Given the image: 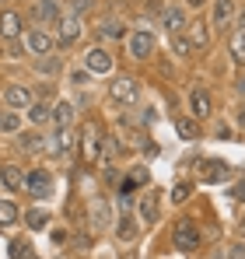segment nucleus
I'll return each instance as SVG.
<instances>
[{"mask_svg":"<svg viewBox=\"0 0 245 259\" xmlns=\"http://www.w3.org/2000/svg\"><path fill=\"white\" fill-rule=\"evenodd\" d=\"M172 242H175V249L193 252V249H200V228H196L193 221H179V224L172 228Z\"/></svg>","mask_w":245,"mask_h":259,"instance_id":"obj_1","label":"nucleus"},{"mask_svg":"<svg viewBox=\"0 0 245 259\" xmlns=\"http://www.w3.org/2000/svg\"><path fill=\"white\" fill-rule=\"evenodd\" d=\"M109 95L123 102V105H133V102H140V84L133 81V77H116L112 84H109Z\"/></svg>","mask_w":245,"mask_h":259,"instance_id":"obj_2","label":"nucleus"},{"mask_svg":"<svg viewBox=\"0 0 245 259\" xmlns=\"http://www.w3.org/2000/svg\"><path fill=\"white\" fill-rule=\"evenodd\" d=\"M25 46H28V53H32V56H49V53H53V46H56V39H53V35H46V32H39V28H32V32L25 35Z\"/></svg>","mask_w":245,"mask_h":259,"instance_id":"obj_3","label":"nucleus"},{"mask_svg":"<svg viewBox=\"0 0 245 259\" xmlns=\"http://www.w3.org/2000/svg\"><path fill=\"white\" fill-rule=\"evenodd\" d=\"M151 53H154V35H151V32L140 28V32L130 35V56H133V60H144V56H151Z\"/></svg>","mask_w":245,"mask_h":259,"instance_id":"obj_4","label":"nucleus"},{"mask_svg":"<svg viewBox=\"0 0 245 259\" xmlns=\"http://www.w3.org/2000/svg\"><path fill=\"white\" fill-rule=\"evenodd\" d=\"M161 25L168 35H182L189 25H186V11L182 7H168V11H161Z\"/></svg>","mask_w":245,"mask_h":259,"instance_id":"obj_5","label":"nucleus"},{"mask_svg":"<svg viewBox=\"0 0 245 259\" xmlns=\"http://www.w3.org/2000/svg\"><path fill=\"white\" fill-rule=\"evenodd\" d=\"M84 70H91V74H109V70H112V56H109L105 49H88Z\"/></svg>","mask_w":245,"mask_h":259,"instance_id":"obj_6","label":"nucleus"},{"mask_svg":"<svg viewBox=\"0 0 245 259\" xmlns=\"http://www.w3.org/2000/svg\"><path fill=\"white\" fill-rule=\"evenodd\" d=\"M189 105H193V116H196V119H207V116L214 112V98H210V91H203V88H193Z\"/></svg>","mask_w":245,"mask_h":259,"instance_id":"obj_7","label":"nucleus"},{"mask_svg":"<svg viewBox=\"0 0 245 259\" xmlns=\"http://www.w3.org/2000/svg\"><path fill=\"white\" fill-rule=\"evenodd\" d=\"M4 102H7L11 109H28L35 98H32V91H28L25 84H11L7 91H4Z\"/></svg>","mask_w":245,"mask_h":259,"instance_id":"obj_8","label":"nucleus"},{"mask_svg":"<svg viewBox=\"0 0 245 259\" xmlns=\"http://www.w3.org/2000/svg\"><path fill=\"white\" fill-rule=\"evenodd\" d=\"M77 35H81V18H77V14L60 18V42L70 46V42H77Z\"/></svg>","mask_w":245,"mask_h":259,"instance_id":"obj_9","label":"nucleus"},{"mask_svg":"<svg viewBox=\"0 0 245 259\" xmlns=\"http://www.w3.org/2000/svg\"><path fill=\"white\" fill-rule=\"evenodd\" d=\"M81 151H84V158H88V161H95V158H98V123H88V126H84Z\"/></svg>","mask_w":245,"mask_h":259,"instance_id":"obj_10","label":"nucleus"},{"mask_svg":"<svg viewBox=\"0 0 245 259\" xmlns=\"http://www.w3.org/2000/svg\"><path fill=\"white\" fill-rule=\"evenodd\" d=\"M25 186L32 189V196H49V193H53V179H49V172H42V168L28 175Z\"/></svg>","mask_w":245,"mask_h":259,"instance_id":"obj_11","label":"nucleus"},{"mask_svg":"<svg viewBox=\"0 0 245 259\" xmlns=\"http://www.w3.org/2000/svg\"><path fill=\"white\" fill-rule=\"evenodd\" d=\"M32 18H35V21H60V4H56V0H35Z\"/></svg>","mask_w":245,"mask_h":259,"instance_id":"obj_12","label":"nucleus"},{"mask_svg":"<svg viewBox=\"0 0 245 259\" xmlns=\"http://www.w3.org/2000/svg\"><path fill=\"white\" fill-rule=\"evenodd\" d=\"M235 7H238L235 0H214V14H210V18H214V25H217V28H224V25L235 18Z\"/></svg>","mask_w":245,"mask_h":259,"instance_id":"obj_13","label":"nucleus"},{"mask_svg":"<svg viewBox=\"0 0 245 259\" xmlns=\"http://www.w3.org/2000/svg\"><path fill=\"white\" fill-rule=\"evenodd\" d=\"M46 151H49V154H67V151H70V130L56 126V133H53L49 144H46Z\"/></svg>","mask_w":245,"mask_h":259,"instance_id":"obj_14","label":"nucleus"},{"mask_svg":"<svg viewBox=\"0 0 245 259\" xmlns=\"http://www.w3.org/2000/svg\"><path fill=\"white\" fill-rule=\"evenodd\" d=\"M18 32H21V18L14 11H0V35L4 39H14Z\"/></svg>","mask_w":245,"mask_h":259,"instance_id":"obj_15","label":"nucleus"},{"mask_svg":"<svg viewBox=\"0 0 245 259\" xmlns=\"http://www.w3.org/2000/svg\"><path fill=\"white\" fill-rule=\"evenodd\" d=\"M140 221L144 224H154L158 221V196L154 193H144L140 196Z\"/></svg>","mask_w":245,"mask_h":259,"instance_id":"obj_16","label":"nucleus"},{"mask_svg":"<svg viewBox=\"0 0 245 259\" xmlns=\"http://www.w3.org/2000/svg\"><path fill=\"white\" fill-rule=\"evenodd\" d=\"M91 224H95V228H109V224H112V214H109V203H105L102 196H98V200L91 203Z\"/></svg>","mask_w":245,"mask_h":259,"instance_id":"obj_17","label":"nucleus"},{"mask_svg":"<svg viewBox=\"0 0 245 259\" xmlns=\"http://www.w3.org/2000/svg\"><path fill=\"white\" fill-rule=\"evenodd\" d=\"M0 179H4V186H7L11 193L25 186V175H21V168H14V165H4V168H0Z\"/></svg>","mask_w":245,"mask_h":259,"instance_id":"obj_18","label":"nucleus"},{"mask_svg":"<svg viewBox=\"0 0 245 259\" xmlns=\"http://www.w3.org/2000/svg\"><path fill=\"white\" fill-rule=\"evenodd\" d=\"M70 119H74V105L70 102H56L53 105V123L56 126H70Z\"/></svg>","mask_w":245,"mask_h":259,"instance_id":"obj_19","label":"nucleus"},{"mask_svg":"<svg viewBox=\"0 0 245 259\" xmlns=\"http://www.w3.org/2000/svg\"><path fill=\"white\" fill-rule=\"evenodd\" d=\"M186 32H189V46H196V49H203V46L210 42V32H207V25H200V21L189 25Z\"/></svg>","mask_w":245,"mask_h":259,"instance_id":"obj_20","label":"nucleus"},{"mask_svg":"<svg viewBox=\"0 0 245 259\" xmlns=\"http://www.w3.org/2000/svg\"><path fill=\"white\" fill-rule=\"evenodd\" d=\"M175 130H179V137H182V140H196V137H200L196 123H193V119H186V116H175Z\"/></svg>","mask_w":245,"mask_h":259,"instance_id":"obj_21","label":"nucleus"},{"mask_svg":"<svg viewBox=\"0 0 245 259\" xmlns=\"http://www.w3.org/2000/svg\"><path fill=\"white\" fill-rule=\"evenodd\" d=\"M116 235H119L123 242H133V238H137V224H133V217L123 214L119 221H116Z\"/></svg>","mask_w":245,"mask_h":259,"instance_id":"obj_22","label":"nucleus"},{"mask_svg":"<svg viewBox=\"0 0 245 259\" xmlns=\"http://www.w3.org/2000/svg\"><path fill=\"white\" fill-rule=\"evenodd\" d=\"M28 119H32V123H46V119H53V109H49L46 102H32V105H28Z\"/></svg>","mask_w":245,"mask_h":259,"instance_id":"obj_23","label":"nucleus"},{"mask_svg":"<svg viewBox=\"0 0 245 259\" xmlns=\"http://www.w3.org/2000/svg\"><path fill=\"white\" fill-rule=\"evenodd\" d=\"M18 207L14 203H7V200H0V228H11V224H18Z\"/></svg>","mask_w":245,"mask_h":259,"instance_id":"obj_24","label":"nucleus"},{"mask_svg":"<svg viewBox=\"0 0 245 259\" xmlns=\"http://www.w3.org/2000/svg\"><path fill=\"white\" fill-rule=\"evenodd\" d=\"M21 151H32V154L46 151V137H39V133H25V137H21Z\"/></svg>","mask_w":245,"mask_h":259,"instance_id":"obj_25","label":"nucleus"},{"mask_svg":"<svg viewBox=\"0 0 245 259\" xmlns=\"http://www.w3.org/2000/svg\"><path fill=\"white\" fill-rule=\"evenodd\" d=\"M98 32H102L105 39H123V35H126V25H123V21H112V18H109V21H102V28H98Z\"/></svg>","mask_w":245,"mask_h":259,"instance_id":"obj_26","label":"nucleus"},{"mask_svg":"<svg viewBox=\"0 0 245 259\" xmlns=\"http://www.w3.org/2000/svg\"><path fill=\"white\" fill-rule=\"evenodd\" d=\"M25 224H28L32 231H39V228H46V224H49V214H46L42 207H35V210H28V214H25Z\"/></svg>","mask_w":245,"mask_h":259,"instance_id":"obj_27","label":"nucleus"},{"mask_svg":"<svg viewBox=\"0 0 245 259\" xmlns=\"http://www.w3.org/2000/svg\"><path fill=\"white\" fill-rule=\"evenodd\" d=\"M221 179H228V165H221V161H210L203 172V182H221Z\"/></svg>","mask_w":245,"mask_h":259,"instance_id":"obj_28","label":"nucleus"},{"mask_svg":"<svg viewBox=\"0 0 245 259\" xmlns=\"http://www.w3.org/2000/svg\"><path fill=\"white\" fill-rule=\"evenodd\" d=\"M231 60L235 63H245V32H235L231 35Z\"/></svg>","mask_w":245,"mask_h":259,"instance_id":"obj_29","label":"nucleus"},{"mask_svg":"<svg viewBox=\"0 0 245 259\" xmlns=\"http://www.w3.org/2000/svg\"><path fill=\"white\" fill-rule=\"evenodd\" d=\"M18 126H21V119L14 112H4L0 116V133H18Z\"/></svg>","mask_w":245,"mask_h":259,"instance_id":"obj_30","label":"nucleus"},{"mask_svg":"<svg viewBox=\"0 0 245 259\" xmlns=\"http://www.w3.org/2000/svg\"><path fill=\"white\" fill-rule=\"evenodd\" d=\"M168 39H172V49H175L179 56H186V53L193 49V46H189V39H182V35H168Z\"/></svg>","mask_w":245,"mask_h":259,"instance_id":"obj_31","label":"nucleus"},{"mask_svg":"<svg viewBox=\"0 0 245 259\" xmlns=\"http://www.w3.org/2000/svg\"><path fill=\"white\" fill-rule=\"evenodd\" d=\"M186 200H189V186H186V182H179V186L172 189V203H186Z\"/></svg>","mask_w":245,"mask_h":259,"instance_id":"obj_32","label":"nucleus"},{"mask_svg":"<svg viewBox=\"0 0 245 259\" xmlns=\"http://www.w3.org/2000/svg\"><path fill=\"white\" fill-rule=\"evenodd\" d=\"M25 256H28V245H25L21 238H18V242H11V259H25Z\"/></svg>","mask_w":245,"mask_h":259,"instance_id":"obj_33","label":"nucleus"},{"mask_svg":"<svg viewBox=\"0 0 245 259\" xmlns=\"http://www.w3.org/2000/svg\"><path fill=\"white\" fill-rule=\"evenodd\" d=\"M91 4H95V0H70L74 14H81V11H91Z\"/></svg>","mask_w":245,"mask_h":259,"instance_id":"obj_34","label":"nucleus"},{"mask_svg":"<svg viewBox=\"0 0 245 259\" xmlns=\"http://www.w3.org/2000/svg\"><path fill=\"white\" fill-rule=\"evenodd\" d=\"M228 256H231V259H245V245H242V242H235V245L228 249Z\"/></svg>","mask_w":245,"mask_h":259,"instance_id":"obj_35","label":"nucleus"},{"mask_svg":"<svg viewBox=\"0 0 245 259\" xmlns=\"http://www.w3.org/2000/svg\"><path fill=\"white\" fill-rule=\"evenodd\" d=\"M235 200H245V182L238 186V189H235Z\"/></svg>","mask_w":245,"mask_h":259,"instance_id":"obj_36","label":"nucleus"},{"mask_svg":"<svg viewBox=\"0 0 245 259\" xmlns=\"http://www.w3.org/2000/svg\"><path fill=\"white\" fill-rule=\"evenodd\" d=\"M186 4H189V7H203L207 0H186Z\"/></svg>","mask_w":245,"mask_h":259,"instance_id":"obj_37","label":"nucleus"},{"mask_svg":"<svg viewBox=\"0 0 245 259\" xmlns=\"http://www.w3.org/2000/svg\"><path fill=\"white\" fill-rule=\"evenodd\" d=\"M238 28H242V32H245V11H242V14H238Z\"/></svg>","mask_w":245,"mask_h":259,"instance_id":"obj_38","label":"nucleus"},{"mask_svg":"<svg viewBox=\"0 0 245 259\" xmlns=\"http://www.w3.org/2000/svg\"><path fill=\"white\" fill-rule=\"evenodd\" d=\"M238 123H242V126H245V105H242V112H238Z\"/></svg>","mask_w":245,"mask_h":259,"instance_id":"obj_39","label":"nucleus"},{"mask_svg":"<svg viewBox=\"0 0 245 259\" xmlns=\"http://www.w3.org/2000/svg\"><path fill=\"white\" fill-rule=\"evenodd\" d=\"M238 91H242V95H245V77H242V81H238Z\"/></svg>","mask_w":245,"mask_h":259,"instance_id":"obj_40","label":"nucleus"},{"mask_svg":"<svg viewBox=\"0 0 245 259\" xmlns=\"http://www.w3.org/2000/svg\"><path fill=\"white\" fill-rule=\"evenodd\" d=\"M242 231H245V221H242Z\"/></svg>","mask_w":245,"mask_h":259,"instance_id":"obj_41","label":"nucleus"}]
</instances>
